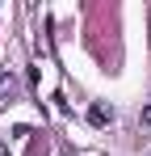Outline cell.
Segmentation results:
<instances>
[{"label": "cell", "mask_w": 151, "mask_h": 156, "mask_svg": "<svg viewBox=\"0 0 151 156\" xmlns=\"http://www.w3.org/2000/svg\"><path fill=\"white\" fill-rule=\"evenodd\" d=\"M13 93H17V76L13 72H0V101H13Z\"/></svg>", "instance_id": "7a4b0ae2"}, {"label": "cell", "mask_w": 151, "mask_h": 156, "mask_svg": "<svg viewBox=\"0 0 151 156\" xmlns=\"http://www.w3.org/2000/svg\"><path fill=\"white\" fill-rule=\"evenodd\" d=\"M143 122H147V127H151V105H147V110H143Z\"/></svg>", "instance_id": "3957f363"}, {"label": "cell", "mask_w": 151, "mask_h": 156, "mask_svg": "<svg viewBox=\"0 0 151 156\" xmlns=\"http://www.w3.org/2000/svg\"><path fill=\"white\" fill-rule=\"evenodd\" d=\"M88 122H92V127H109V122H113V110H105V105H92V110H88Z\"/></svg>", "instance_id": "6da1fadb"}, {"label": "cell", "mask_w": 151, "mask_h": 156, "mask_svg": "<svg viewBox=\"0 0 151 156\" xmlns=\"http://www.w3.org/2000/svg\"><path fill=\"white\" fill-rule=\"evenodd\" d=\"M0 156H8V148H0Z\"/></svg>", "instance_id": "277c9868"}]
</instances>
